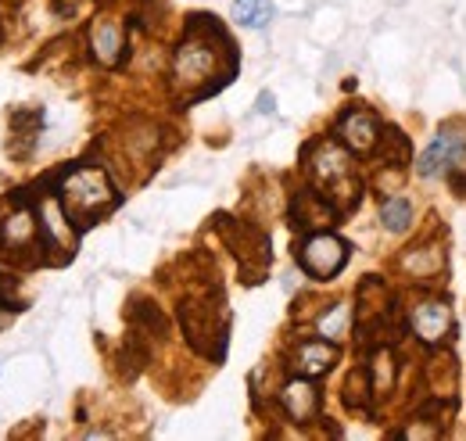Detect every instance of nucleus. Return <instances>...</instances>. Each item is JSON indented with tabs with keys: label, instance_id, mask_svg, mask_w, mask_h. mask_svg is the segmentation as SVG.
<instances>
[{
	"label": "nucleus",
	"instance_id": "20e7f679",
	"mask_svg": "<svg viewBox=\"0 0 466 441\" xmlns=\"http://www.w3.org/2000/svg\"><path fill=\"white\" fill-rule=\"evenodd\" d=\"M309 169H312V176L327 187L323 194H330V198H338L341 190H349L351 198H359L351 187H355V179H351V162L349 155L338 148V144H319L316 151H312V162H309Z\"/></svg>",
	"mask_w": 466,
	"mask_h": 441
},
{
	"label": "nucleus",
	"instance_id": "1a4fd4ad",
	"mask_svg": "<svg viewBox=\"0 0 466 441\" xmlns=\"http://www.w3.org/2000/svg\"><path fill=\"white\" fill-rule=\"evenodd\" d=\"M280 402H284V409H288V416L294 424H309L319 413V395H316V387L309 385V377L288 381L284 391H280Z\"/></svg>",
	"mask_w": 466,
	"mask_h": 441
},
{
	"label": "nucleus",
	"instance_id": "39448f33",
	"mask_svg": "<svg viewBox=\"0 0 466 441\" xmlns=\"http://www.w3.org/2000/svg\"><path fill=\"white\" fill-rule=\"evenodd\" d=\"M463 151H466L463 133L441 129V133H438V137H434V140L427 144V151L420 155V176L434 179V176L449 172V169L456 166V162H463Z\"/></svg>",
	"mask_w": 466,
	"mask_h": 441
},
{
	"label": "nucleus",
	"instance_id": "f3484780",
	"mask_svg": "<svg viewBox=\"0 0 466 441\" xmlns=\"http://www.w3.org/2000/svg\"><path fill=\"white\" fill-rule=\"evenodd\" d=\"M380 222H384L388 233H406L409 226H412V205L402 201V198H388L380 205Z\"/></svg>",
	"mask_w": 466,
	"mask_h": 441
},
{
	"label": "nucleus",
	"instance_id": "9d476101",
	"mask_svg": "<svg viewBox=\"0 0 466 441\" xmlns=\"http://www.w3.org/2000/svg\"><path fill=\"white\" fill-rule=\"evenodd\" d=\"M334 359H338V348L323 337V341H305L298 352H294V370L301 374V377H319V374H327L330 366H334Z\"/></svg>",
	"mask_w": 466,
	"mask_h": 441
},
{
	"label": "nucleus",
	"instance_id": "4468645a",
	"mask_svg": "<svg viewBox=\"0 0 466 441\" xmlns=\"http://www.w3.org/2000/svg\"><path fill=\"white\" fill-rule=\"evenodd\" d=\"M230 15H233V22H237V26L266 29V26H269V18H273V4H269V0H233Z\"/></svg>",
	"mask_w": 466,
	"mask_h": 441
},
{
	"label": "nucleus",
	"instance_id": "423d86ee",
	"mask_svg": "<svg viewBox=\"0 0 466 441\" xmlns=\"http://www.w3.org/2000/svg\"><path fill=\"white\" fill-rule=\"evenodd\" d=\"M72 216L65 212L58 194H47L40 201V241L44 248H58V251H72L76 244V230H72Z\"/></svg>",
	"mask_w": 466,
	"mask_h": 441
},
{
	"label": "nucleus",
	"instance_id": "f257e3e1",
	"mask_svg": "<svg viewBox=\"0 0 466 441\" xmlns=\"http://www.w3.org/2000/svg\"><path fill=\"white\" fill-rule=\"evenodd\" d=\"M58 198L72 220L94 222L105 209L116 205V187H112V179H108L101 169L76 166L68 176H65Z\"/></svg>",
	"mask_w": 466,
	"mask_h": 441
},
{
	"label": "nucleus",
	"instance_id": "ddd939ff",
	"mask_svg": "<svg viewBox=\"0 0 466 441\" xmlns=\"http://www.w3.org/2000/svg\"><path fill=\"white\" fill-rule=\"evenodd\" d=\"M0 233H4V244H7V248L33 244L36 233H40V220H33L25 209H18V212H11L7 220L0 222Z\"/></svg>",
	"mask_w": 466,
	"mask_h": 441
},
{
	"label": "nucleus",
	"instance_id": "0eeeda50",
	"mask_svg": "<svg viewBox=\"0 0 466 441\" xmlns=\"http://www.w3.org/2000/svg\"><path fill=\"white\" fill-rule=\"evenodd\" d=\"M412 333L423 341V344H438L449 327H452V309L445 305V302H438V298H431V302H416L412 305Z\"/></svg>",
	"mask_w": 466,
	"mask_h": 441
},
{
	"label": "nucleus",
	"instance_id": "a211bd4d",
	"mask_svg": "<svg viewBox=\"0 0 466 441\" xmlns=\"http://www.w3.org/2000/svg\"><path fill=\"white\" fill-rule=\"evenodd\" d=\"M255 108H258V111H273V108H277V105H273V94H269V90H262V94H258V105H255Z\"/></svg>",
	"mask_w": 466,
	"mask_h": 441
},
{
	"label": "nucleus",
	"instance_id": "f03ea898",
	"mask_svg": "<svg viewBox=\"0 0 466 441\" xmlns=\"http://www.w3.org/2000/svg\"><path fill=\"white\" fill-rule=\"evenodd\" d=\"M216 44H223V33L212 29V36H201V33L194 29V33L176 47V57H173L176 87H183V90H201V87L219 72V55H223V47H216Z\"/></svg>",
	"mask_w": 466,
	"mask_h": 441
},
{
	"label": "nucleus",
	"instance_id": "dca6fc26",
	"mask_svg": "<svg viewBox=\"0 0 466 441\" xmlns=\"http://www.w3.org/2000/svg\"><path fill=\"white\" fill-rule=\"evenodd\" d=\"M366 377H370V391H373V395H388L391 385H395V363H391V352L380 348V352L373 355Z\"/></svg>",
	"mask_w": 466,
	"mask_h": 441
},
{
	"label": "nucleus",
	"instance_id": "7ed1b4c3",
	"mask_svg": "<svg viewBox=\"0 0 466 441\" xmlns=\"http://www.w3.org/2000/svg\"><path fill=\"white\" fill-rule=\"evenodd\" d=\"M298 262L312 280H334L341 273V266L349 262V244L334 233H312L298 248Z\"/></svg>",
	"mask_w": 466,
	"mask_h": 441
},
{
	"label": "nucleus",
	"instance_id": "9b49d317",
	"mask_svg": "<svg viewBox=\"0 0 466 441\" xmlns=\"http://www.w3.org/2000/svg\"><path fill=\"white\" fill-rule=\"evenodd\" d=\"M402 270L412 276H423V280L438 276L445 270V248L441 244H416L409 255H402Z\"/></svg>",
	"mask_w": 466,
	"mask_h": 441
},
{
	"label": "nucleus",
	"instance_id": "f8f14e48",
	"mask_svg": "<svg viewBox=\"0 0 466 441\" xmlns=\"http://www.w3.org/2000/svg\"><path fill=\"white\" fill-rule=\"evenodd\" d=\"M90 44H94V57L105 61V65H116L122 55V29H118L112 18H101L90 33Z\"/></svg>",
	"mask_w": 466,
	"mask_h": 441
},
{
	"label": "nucleus",
	"instance_id": "2eb2a0df",
	"mask_svg": "<svg viewBox=\"0 0 466 441\" xmlns=\"http://www.w3.org/2000/svg\"><path fill=\"white\" fill-rule=\"evenodd\" d=\"M349 323H351V309L345 302H334L323 316H319V323H316V331L323 333L327 341H341L345 333H349Z\"/></svg>",
	"mask_w": 466,
	"mask_h": 441
},
{
	"label": "nucleus",
	"instance_id": "6e6552de",
	"mask_svg": "<svg viewBox=\"0 0 466 441\" xmlns=\"http://www.w3.org/2000/svg\"><path fill=\"white\" fill-rule=\"evenodd\" d=\"M338 133H341V140L349 144L355 155H370L377 148V140H380V126H377V118L370 111H349L341 118Z\"/></svg>",
	"mask_w": 466,
	"mask_h": 441
}]
</instances>
